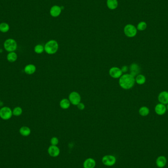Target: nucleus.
Returning <instances> with one entry per match:
<instances>
[{"label":"nucleus","mask_w":168,"mask_h":168,"mask_svg":"<svg viewBox=\"0 0 168 168\" xmlns=\"http://www.w3.org/2000/svg\"><path fill=\"white\" fill-rule=\"evenodd\" d=\"M135 83L134 77L130 74L122 75L120 78L119 84L120 87L125 90H129L132 88Z\"/></svg>","instance_id":"f257e3e1"},{"label":"nucleus","mask_w":168,"mask_h":168,"mask_svg":"<svg viewBox=\"0 0 168 168\" xmlns=\"http://www.w3.org/2000/svg\"><path fill=\"white\" fill-rule=\"evenodd\" d=\"M58 43L55 40L48 41L44 46V51L50 55L55 54L58 50Z\"/></svg>","instance_id":"f03ea898"},{"label":"nucleus","mask_w":168,"mask_h":168,"mask_svg":"<svg viewBox=\"0 0 168 168\" xmlns=\"http://www.w3.org/2000/svg\"><path fill=\"white\" fill-rule=\"evenodd\" d=\"M5 49L8 52H15L17 48V43L13 39H6L4 43Z\"/></svg>","instance_id":"7ed1b4c3"},{"label":"nucleus","mask_w":168,"mask_h":168,"mask_svg":"<svg viewBox=\"0 0 168 168\" xmlns=\"http://www.w3.org/2000/svg\"><path fill=\"white\" fill-rule=\"evenodd\" d=\"M137 29L134 25L128 24L124 27V32L125 35L128 37H133L137 34Z\"/></svg>","instance_id":"20e7f679"},{"label":"nucleus","mask_w":168,"mask_h":168,"mask_svg":"<svg viewBox=\"0 0 168 168\" xmlns=\"http://www.w3.org/2000/svg\"><path fill=\"white\" fill-rule=\"evenodd\" d=\"M13 110L7 106L3 107L0 109V118L4 120H9L13 117Z\"/></svg>","instance_id":"39448f33"},{"label":"nucleus","mask_w":168,"mask_h":168,"mask_svg":"<svg viewBox=\"0 0 168 168\" xmlns=\"http://www.w3.org/2000/svg\"><path fill=\"white\" fill-rule=\"evenodd\" d=\"M116 157L113 155H106L102 158V162L106 166H113L116 164Z\"/></svg>","instance_id":"423d86ee"},{"label":"nucleus","mask_w":168,"mask_h":168,"mask_svg":"<svg viewBox=\"0 0 168 168\" xmlns=\"http://www.w3.org/2000/svg\"><path fill=\"white\" fill-rule=\"evenodd\" d=\"M81 96L77 92H73L69 94V100L71 103L74 105H77L81 102Z\"/></svg>","instance_id":"0eeeda50"},{"label":"nucleus","mask_w":168,"mask_h":168,"mask_svg":"<svg viewBox=\"0 0 168 168\" xmlns=\"http://www.w3.org/2000/svg\"><path fill=\"white\" fill-rule=\"evenodd\" d=\"M109 74L112 78L117 79L122 76V72L121 69L118 67H113L109 70Z\"/></svg>","instance_id":"6e6552de"},{"label":"nucleus","mask_w":168,"mask_h":168,"mask_svg":"<svg viewBox=\"0 0 168 168\" xmlns=\"http://www.w3.org/2000/svg\"><path fill=\"white\" fill-rule=\"evenodd\" d=\"M47 151L49 155L53 157H58L60 154V149L57 145H50Z\"/></svg>","instance_id":"1a4fd4ad"},{"label":"nucleus","mask_w":168,"mask_h":168,"mask_svg":"<svg viewBox=\"0 0 168 168\" xmlns=\"http://www.w3.org/2000/svg\"><path fill=\"white\" fill-rule=\"evenodd\" d=\"M61 7L58 5L52 6L50 9V14L53 17H58L62 13Z\"/></svg>","instance_id":"9d476101"},{"label":"nucleus","mask_w":168,"mask_h":168,"mask_svg":"<svg viewBox=\"0 0 168 168\" xmlns=\"http://www.w3.org/2000/svg\"><path fill=\"white\" fill-rule=\"evenodd\" d=\"M96 166V160L92 158H88L84 162V168H94Z\"/></svg>","instance_id":"9b49d317"},{"label":"nucleus","mask_w":168,"mask_h":168,"mask_svg":"<svg viewBox=\"0 0 168 168\" xmlns=\"http://www.w3.org/2000/svg\"><path fill=\"white\" fill-rule=\"evenodd\" d=\"M158 100L163 104H168V92L166 91L162 92L159 94L158 96Z\"/></svg>","instance_id":"f8f14e48"},{"label":"nucleus","mask_w":168,"mask_h":168,"mask_svg":"<svg viewBox=\"0 0 168 168\" xmlns=\"http://www.w3.org/2000/svg\"><path fill=\"white\" fill-rule=\"evenodd\" d=\"M36 70V66L33 64H27V66H25L24 69L25 73L28 75L33 74L35 73Z\"/></svg>","instance_id":"ddd939ff"},{"label":"nucleus","mask_w":168,"mask_h":168,"mask_svg":"<svg viewBox=\"0 0 168 168\" xmlns=\"http://www.w3.org/2000/svg\"><path fill=\"white\" fill-rule=\"evenodd\" d=\"M106 5L110 10H115L117 9L119 5L118 0H107Z\"/></svg>","instance_id":"4468645a"},{"label":"nucleus","mask_w":168,"mask_h":168,"mask_svg":"<svg viewBox=\"0 0 168 168\" xmlns=\"http://www.w3.org/2000/svg\"><path fill=\"white\" fill-rule=\"evenodd\" d=\"M130 74L133 77L136 76L140 73V68L137 64H132L130 66Z\"/></svg>","instance_id":"2eb2a0df"},{"label":"nucleus","mask_w":168,"mask_h":168,"mask_svg":"<svg viewBox=\"0 0 168 168\" xmlns=\"http://www.w3.org/2000/svg\"><path fill=\"white\" fill-rule=\"evenodd\" d=\"M166 107L163 104H158L155 106V111L156 113L159 115H163L166 112Z\"/></svg>","instance_id":"dca6fc26"},{"label":"nucleus","mask_w":168,"mask_h":168,"mask_svg":"<svg viewBox=\"0 0 168 168\" xmlns=\"http://www.w3.org/2000/svg\"><path fill=\"white\" fill-rule=\"evenodd\" d=\"M19 133L22 136L28 137L31 134V130L30 128L26 126H23L19 129Z\"/></svg>","instance_id":"f3484780"},{"label":"nucleus","mask_w":168,"mask_h":168,"mask_svg":"<svg viewBox=\"0 0 168 168\" xmlns=\"http://www.w3.org/2000/svg\"><path fill=\"white\" fill-rule=\"evenodd\" d=\"M18 56L15 52H9L7 56V59L9 62H14L17 60Z\"/></svg>","instance_id":"a211bd4d"},{"label":"nucleus","mask_w":168,"mask_h":168,"mask_svg":"<svg viewBox=\"0 0 168 168\" xmlns=\"http://www.w3.org/2000/svg\"><path fill=\"white\" fill-rule=\"evenodd\" d=\"M166 159L164 156H160L156 160V164L159 168H163L166 164Z\"/></svg>","instance_id":"6ab92c4d"},{"label":"nucleus","mask_w":168,"mask_h":168,"mask_svg":"<svg viewBox=\"0 0 168 168\" xmlns=\"http://www.w3.org/2000/svg\"><path fill=\"white\" fill-rule=\"evenodd\" d=\"M70 102L68 99L66 98H64L62 99L60 103V107L63 109H67L69 108L70 105Z\"/></svg>","instance_id":"aec40b11"},{"label":"nucleus","mask_w":168,"mask_h":168,"mask_svg":"<svg viewBox=\"0 0 168 168\" xmlns=\"http://www.w3.org/2000/svg\"><path fill=\"white\" fill-rule=\"evenodd\" d=\"M9 26L7 23L3 22L0 24V32L3 33H5L9 30Z\"/></svg>","instance_id":"412c9836"},{"label":"nucleus","mask_w":168,"mask_h":168,"mask_svg":"<svg viewBox=\"0 0 168 168\" xmlns=\"http://www.w3.org/2000/svg\"><path fill=\"white\" fill-rule=\"evenodd\" d=\"M145 81L146 78L143 75H138L135 79V82H136L139 85H143L145 83Z\"/></svg>","instance_id":"4be33fe9"},{"label":"nucleus","mask_w":168,"mask_h":168,"mask_svg":"<svg viewBox=\"0 0 168 168\" xmlns=\"http://www.w3.org/2000/svg\"><path fill=\"white\" fill-rule=\"evenodd\" d=\"M22 113H23V110L21 107H20L19 106L15 107L13 110V116H14L15 117H19L20 116H21L22 114Z\"/></svg>","instance_id":"5701e85b"},{"label":"nucleus","mask_w":168,"mask_h":168,"mask_svg":"<svg viewBox=\"0 0 168 168\" xmlns=\"http://www.w3.org/2000/svg\"><path fill=\"white\" fill-rule=\"evenodd\" d=\"M139 112L140 115H141V116L145 117V116H147L149 115V108L147 107L143 106V107H141V108H140Z\"/></svg>","instance_id":"b1692460"},{"label":"nucleus","mask_w":168,"mask_h":168,"mask_svg":"<svg viewBox=\"0 0 168 168\" xmlns=\"http://www.w3.org/2000/svg\"><path fill=\"white\" fill-rule=\"evenodd\" d=\"M136 28L137 30L140 31H145L147 28V23L145 21L140 22L138 23Z\"/></svg>","instance_id":"393cba45"},{"label":"nucleus","mask_w":168,"mask_h":168,"mask_svg":"<svg viewBox=\"0 0 168 168\" xmlns=\"http://www.w3.org/2000/svg\"><path fill=\"white\" fill-rule=\"evenodd\" d=\"M34 51L35 52V53L38 54H41L44 51V46L41 44H37L35 47Z\"/></svg>","instance_id":"a878e982"},{"label":"nucleus","mask_w":168,"mask_h":168,"mask_svg":"<svg viewBox=\"0 0 168 168\" xmlns=\"http://www.w3.org/2000/svg\"><path fill=\"white\" fill-rule=\"evenodd\" d=\"M59 141H58V138L56 137H53L50 140V143L51 145H57Z\"/></svg>","instance_id":"bb28decb"},{"label":"nucleus","mask_w":168,"mask_h":168,"mask_svg":"<svg viewBox=\"0 0 168 168\" xmlns=\"http://www.w3.org/2000/svg\"><path fill=\"white\" fill-rule=\"evenodd\" d=\"M77 106L79 110H83L85 109V106L83 103H79Z\"/></svg>","instance_id":"cd10ccee"},{"label":"nucleus","mask_w":168,"mask_h":168,"mask_svg":"<svg viewBox=\"0 0 168 168\" xmlns=\"http://www.w3.org/2000/svg\"><path fill=\"white\" fill-rule=\"evenodd\" d=\"M128 67L126 66H123L122 67V68H121V70L122 71V73L126 72L128 71Z\"/></svg>","instance_id":"c85d7f7f"},{"label":"nucleus","mask_w":168,"mask_h":168,"mask_svg":"<svg viewBox=\"0 0 168 168\" xmlns=\"http://www.w3.org/2000/svg\"><path fill=\"white\" fill-rule=\"evenodd\" d=\"M1 101H0V107H1Z\"/></svg>","instance_id":"c756f323"},{"label":"nucleus","mask_w":168,"mask_h":168,"mask_svg":"<svg viewBox=\"0 0 168 168\" xmlns=\"http://www.w3.org/2000/svg\"><path fill=\"white\" fill-rule=\"evenodd\" d=\"M167 109H168V105H167Z\"/></svg>","instance_id":"7c9ffc66"}]
</instances>
